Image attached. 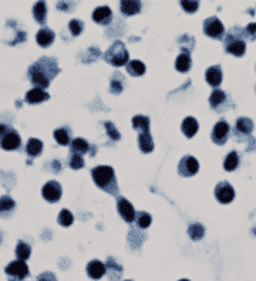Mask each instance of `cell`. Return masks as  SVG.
<instances>
[{
  "label": "cell",
  "mask_w": 256,
  "mask_h": 281,
  "mask_svg": "<svg viewBox=\"0 0 256 281\" xmlns=\"http://www.w3.org/2000/svg\"><path fill=\"white\" fill-rule=\"evenodd\" d=\"M31 254V247L30 244H27L26 242H19L16 246V256L20 261H26L27 258L30 257Z\"/></svg>",
  "instance_id": "f546056e"
},
{
  "label": "cell",
  "mask_w": 256,
  "mask_h": 281,
  "mask_svg": "<svg viewBox=\"0 0 256 281\" xmlns=\"http://www.w3.org/2000/svg\"><path fill=\"white\" fill-rule=\"evenodd\" d=\"M73 8H74V5L70 6V3H64V2H61V3L57 5V9H60V10H63V12H67L68 9H73Z\"/></svg>",
  "instance_id": "f6af8a7d"
},
{
  "label": "cell",
  "mask_w": 256,
  "mask_h": 281,
  "mask_svg": "<svg viewBox=\"0 0 256 281\" xmlns=\"http://www.w3.org/2000/svg\"><path fill=\"white\" fill-rule=\"evenodd\" d=\"M136 220H137V226H138V228L147 229L151 224V220H152V217H151L150 213L138 212L136 214Z\"/></svg>",
  "instance_id": "8d00e7d4"
},
{
  "label": "cell",
  "mask_w": 256,
  "mask_h": 281,
  "mask_svg": "<svg viewBox=\"0 0 256 281\" xmlns=\"http://www.w3.org/2000/svg\"><path fill=\"white\" fill-rule=\"evenodd\" d=\"M103 57L108 64H111L114 67H121V66H127L128 64L130 53H128L125 44L121 40H117L108 47V50L104 53Z\"/></svg>",
  "instance_id": "3957f363"
},
{
  "label": "cell",
  "mask_w": 256,
  "mask_h": 281,
  "mask_svg": "<svg viewBox=\"0 0 256 281\" xmlns=\"http://www.w3.org/2000/svg\"><path fill=\"white\" fill-rule=\"evenodd\" d=\"M181 8L184 9L187 13H194V12H196L198 8H199V2H194V0H189V2H187V0H182Z\"/></svg>",
  "instance_id": "60d3db41"
},
{
  "label": "cell",
  "mask_w": 256,
  "mask_h": 281,
  "mask_svg": "<svg viewBox=\"0 0 256 281\" xmlns=\"http://www.w3.org/2000/svg\"><path fill=\"white\" fill-rule=\"evenodd\" d=\"M198 128H199V124H198V121H196L195 118H192V117H187V118L182 121V134L187 138L194 137L196 132H198Z\"/></svg>",
  "instance_id": "ffe728a7"
},
{
  "label": "cell",
  "mask_w": 256,
  "mask_h": 281,
  "mask_svg": "<svg viewBox=\"0 0 256 281\" xmlns=\"http://www.w3.org/2000/svg\"><path fill=\"white\" fill-rule=\"evenodd\" d=\"M15 207V200L10 198L9 195H3L0 198V214H9L10 212H13Z\"/></svg>",
  "instance_id": "4dcf8cb0"
},
{
  "label": "cell",
  "mask_w": 256,
  "mask_h": 281,
  "mask_svg": "<svg viewBox=\"0 0 256 281\" xmlns=\"http://www.w3.org/2000/svg\"><path fill=\"white\" fill-rule=\"evenodd\" d=\"M9 131H10V127H9V125H6V124H0V141H2V138L8 134Z\"/></svg>",
  "instance_id": "ee69618b"
},
{
  "label": "cell",
  "mask_w": 256,
  "mask_h": 281,
  "mask_svg": "<svg viewBox=\"0 0 256 281\" xmlns=\"http://www.w3.org/2000/svg\"><path fill=\"white\" fill-rule=\"evenodd\" d=\"M87 274L93 280H100L106 274V264L100 260H91L87 264Z\"/></svg>",
  "instance_id": "9a60e30c"
},
{
  "label": "cell",
  "mask_w": 256,
  "mask_h": 281,
  "mask_svg": "<svg viewBox=\"0 0 256 281\" xmlns=\"http://www.w3.org/2000/svg\"><path fill=\"white\" fill-rule=\"evenodd\" d=\"M188 235L192 240L199 242L203 236H205V228H203L201 223H194V224H191L188 228Z\"/></svg>",
  "instance_id": "836d02e7"
},
{
  "label": "cell",
  "mask_w": 256,
  "mask_h": 281,
  "mask_svg": "<svg viewBox=\"0 0 256 281\" xmlns=\"http://www.w3.org/2000/svg\"><path fill=\"white\" fill-rule=\"evenodd\" d=\"M33 17L38 24L46 23V17H47V6L45 2H37L33 6Z\"/></svg>",
  "instance_id": "484cf974"
},
{
  "label": "cell",
  "mask_w": 256,
  "mask_h": 281,
  "mask_svg": "<svg viewBox=\"0 0 256 281\" xmlns=\"http://www.w3.org/2000/svg\"><path fill=\"white\" fill-rule=\"evenodd\" d=\"M225 101H226L225 91H222V90H214V91H212L211 97H209V104H211L212 109L219 111L221 106L225 104Z\"/></svg>",
  "instance_id": "d4e9b609"
},
{
  "label": "cell",
  "mask_w": 256,
  "mask_h": 281,
  "mask_svg": "<svg viewBox=\"0 0 256 281\" xmlns=\"http://www.w3.org/2000/svg\"><path fill=\"white\" fill-rule=\"evenodd\" d=\"M133 127L137 131L147 132V131H150V118L145 115H136L133 118Z\"/></svg>",
  "instance_id": "f1b7e54d"
},
{
  "label": "cell",
  "mask_w": 256,
  "mask_h": 281,
  "mask_svg": "<svg viewBox=\"0 0 256 281\" xmlns=\"http://www.w3.org/2000/svg\"><path fill=\"white\" fill-rule=\"evenodd\" d=\"M215 198L221 203H231L235 198V189L229 182H219L215 188Z\"/></svg>",
  "instance_id": "9c48e42d"
},
{
  "label": "cell",
  "mask_w": 256,
  "mask_h": 281,
  "mask_svg": "<svg viewBox=\"0 0 256 281\" xmlns=\"http://www.w3.org/2000/svg\"><path fill=\"white\" fill-rule=\"evenodd\" d=\"M54 139H56L57 144L63 145V146L70 145L71 144V132H70V129L68 128L56 129V131H54Z\"/></svg>",
  "instance_id": "4316f807"
},
{
  "label": "cell",
  "mask_w": 256,
  "mask_h": 281,
  "mask_svg": "<svg viewBox=\"0 0 256 281\" xmlns=\"http://www.w3.org/2000/svg\"><path fill=\"white\" fill-rule=\"evenodd\" d=\"M180 281H189V280H185V278H184V280H180Z\"/></svg>",
  "instance_id": "bcb514c9"
},
{
  "label": "cell",
  "mask_w": 256,
  "mask_h": 281,
  "mask_svg": "<svg viewBox=\"0 0 256 281\" xmlns=\"http://www.w3.org/2000/svg\"><path fill=\"white\" fill-rule=\"evenodd\" d=\"M138 146H140L141 152L144 153H150L154 151V141H152L150 131L141 132V134L138 135Z\"/></svg>",
  "instance_id": "44dd1931"
},
{
  "label": "cell",
  "mask_w": 256,
  "mask_h": 281,
  "mask_svg": "<svg viewBox=\"0 0 256 281\" xmlns=\"http://www.w3.org/2000/svg\"><path fill=\"white\" fill-rule=\"evenodd\" d=\"M110 90L113 94H121V91L124 90V77L121 73H115L113 76L110 83Z\"/></svg>",
  "instance_id": "1f68e13d"
},
{
  "label": "cell",
  "mask_w": 256,
  "mask_h": 281,
  "mask_svg": "<svg viewBox=\"0 0 256 281\" xmlns=\"http://www.w3.org/2000/svg\"><path fill=\"white\" fill-rule=\"evenodd\" d=\"M241 29L239 27H234L229 31L228 37L225 40V51L229 54H234L236 57H242L245 51H246V41L242 37Z\"/></svg>",
  "instance_id": "277c9868"
},
{
  "label": "cell",
  "mask_w": 256,
  "mask_h": 281,
  "mask_svg": "<svg viewBox=\"0 0 256 281\" xmlns=\"http://www.w3.org/2000/svg\"><path fill=\"white\" fill-rule=\"evenodd\" d=\"M117 210L120 213L121 217L127 221V223H133V221L136 220L137 212L134 210V206L131 205L127 199L118 198V200H117Z\"/></svg>",
  "instance_id": "7c38bea8"
},
{
  "label": "cell",
  "mask_w": 256,
  "mask_h": 281,
  "mask_svg": "<svg viewBox=\"0 0 256 281\" xmlns=\"http://www.w3.org/2000/svg\"><path fill=\"white\" fill-rule=\"evenodd\" d=\"M50 98V95L45 91V90H41V88H31L30 91L26 94V102H29V104H40V102H43L46 99Z\"/></svg>",
  "instance_id": "d6986e66"
},
{
  "label": "cell",
  "mask_w": 256,
  "mask_h": 281,
  "mask_svg": "<svg viewBox=\"0 0 256 281\" xmlns=\"http://www.w3.org/2000/svg\"><path fill=\"white\" fill-rule=\"evenodd\" d=\"M93 20L100 26H107L113 20V12L108 6H100L93 12Z\"/></svg>",
  "instance_id": "4fadbf2b"
},
{
  "label": "cell",
  "mask_w": 256,
  "mask_h": 281,
  "mask_svg": "<svg viewBox=\"0 0 256 281\" xmlns=\"http://www.w3.org/2000/svg\"><path fill=\"white\" fill-rule=\"evenodd\" d=\"M68 30H70V33H71L74 37H77V36L84 30V23L81 20L73 19V20H70V23H68Z\"/></svg>",
  "instance_id": "f35d334b"
},
{
  "label": "cell",
  "mask_w": 256,
  "mask_h": 281,
  "mask_svg": "<svg viewBox=\"0 0 256 281\" xmlns=\"http://www.w3.org/2000/svg\"><path fill=\"white\" fill-rule=\"evenodd\" d=\"M20 145H22V138L19 135V132L13 128H10V131L0 141V146L5 151H16L20 148Z\"/></svg>",
  "instance_id": "8fae6325"
},
{
  "label": "cell",
  "mask_w": 256,
  "mask_h": 281,
  "mask_svg": "<svg viewBox=\"0 0 256 281\" xmlns=\"http://www.w3.org/2000/svg\"><path fill=\"white\" fill-rule=\"evenodd\" d=\"M203 33L208 37L221 40L225 36V27L217 16H211L203 22Z\"/></svg>",
  "instance_id": "8992f818"
},
{
  "label": "cell",
  "mask_w": 256,
  "mask_h": 281,
  "mask_svg": "<svg viewBox=\"0 0 256 281\" xmlns=\"http://www.w3.org/2000/svg\"><path fill=\"white\" fill-rule=\"evenodd\" d=\"M59 71L60 69H59V64H57L56 59L41 57L29 67L27 77L36 88L45 90L53 81L54 77L59 74Z\"/></svg>",
  "instance_id": "6da1fadb"
},
{
  "label": "cell",
  "mask_w": 256,
  "mask_h": 281,
  "mask_svg": "<svg viewBox=\"0 0 256 281\" xmlns=\"http://www.w3.org/2000/svg\"><path fill=\"white\" fill-rule=\"evenodd\" d=\"M127 281H131V280H127Z\"/></svg>",
  "instance_id": "7dc6e473"
},
{
  "label": "cell",
  "mask_w": 256,
  "mask_h": 281,
  "mask_svg": "<svg viewBox=\"0 0 256 281\" xmlns=\"http://www.w3.org/2000/svg\"><path fill=\"white\" fill-rule=\"evenodd\" d=\"M61 193H63V189H61V185L57 181H50L47 182L43 186V190H41V195L43 198L50 202V203H56L59 202L61 198Z\"/></svg>",
  "instance_id": "30bf717a"
},
{
  "label": "cell",
  "mask_w": 256,
  "mask_h": 281,
  "mask_svg": "<svg viewBox=\"0 0 256 281\" xmlns=\"http://www.w3.org/2000/svg\"><path fill=\"white\" fill-rule=\"evenodd\" d=\"M120 9L121 13L124 16H134L141 12L143 5L141 2H137V0H124L120 3Z\"/></svg>",
  "instance_id": "ac0fdd59"
},
{
  "label": "cell",
  "mask_w": 256,
  "mask_h": 281,
  "mask_svg": "<svg viewBox=\"0 0 256 281\" xmlns=\"http://www.w3.org/2000/svg\"><path fill=\"white\" fill-rule=\"evenodd\" d=\"M57 221L60 223L61 226H71L73 224V221H74V216H73V213L67 210V209H63L60 213H59V219Z\"/></svg>",
  "instance_id": "d590c367"
},
{
  "label": "cell",
  "mask_w": 256,
  "mask_h": 281,
  "mask_svg": "<svg viewBox=\"0 0 256 281\" xmlns=\"http://www.w3.org/2000/svg\"><path fill=\"white\" fill-rule=\"evenodd\" d=\"M54 37H56V34H54V31L52 30V29H49V27H41V29L37 31V34H36V41L38 43V46L46 48V47H49L50 44H53Z\"/></svg>",
  "instance_id": "e0dca14e"
},
{
  "label": "cell",
  "mask_w": 256,
  "mask_h": 281,
  "mask_svg": "<svg viewBox=\"0 0 256 281\" xmlns=\"http://www.w3.org/2000/svg\"><path fill=\"white\" fill-rule=\"evenodd\" d=\"M199 171V163L198 160L191 156V155H185L178 165V174L184 178H191V176L196 175V172Z\"/></svg>",
  "instance_id": "52a82bcc"
},
{
  "label": "cell",
  "mask_w": 256,
  "mask_h": 281,
  "mask_svg": "<svg viewBox=\"0 0 256 281\" xmlns=\"http://www.w3.org/2000/svg\"><path fill=\"white\" fill-rule=\"evenodd\" d=\"M5 273L8 275L9 281H23L26 277L30 275V270L24 261L17 260V261H12L5 268Z\"/></svg>",
  "instance_id": "5b68a950"
},
{
  "label": "cell",
  "mask_w": 256,
  "mask_h": 281,
  "mask_svg": "<svg viewBox=\"0 0 256 281\" xmlns=\"http://www.w3.org/2000/svg\"><path fill=\"white\" fill-rule=\"evenodd\" d=\"M127 71L128 74L133 77L144 76V73H145V64H144L143 61H138V60L128 61Z\"/></svg>",
  "instance_id": "83f0119b"
},
{
  "label": "cell",
  "mask_w": 256,
  "mask_h": 281,
  "mask_svg": "<svg viewBox=\"0 0 256 281\" xmlns=\"http://www.w3.org/2000/svg\"><path fill=\"white\" fill-rule=\"evenodd\" d=\"M68 165H70L71 169H81V167L84 166L83 155L70 152V156H68Z\"/></svg>",
  "instance_id": "74e56055"
},
{
  "label": "cell",
  "mask_w": 256,
  "mask_h": 281,
  "mask_svg": "<svg viewBox=\"0 0 256 281\" xmlns=\"http://www.w3.org/2000/svg\"><path fill=\"white\" fill-rule=\"evenodd\" d=\"M37 281H57V278L52 271H45V273L38 274Z\"/></svg>",
  "instance_id": "7bdbcfd3"
},
{
  "label": "cell",
  "mask_w": 256,
  "mask_h": 281,
  "mask_svg": "<svg viewBox=\"0 0 256 281\" xmlns=\"http://www.w3.org/2000/svg\"><path fill=\"white\" fill-rule=\"evenodd\" d=\"M91 146L90 144L83 139V138H74L70 144V152L73 153H80V155H84V153L90 152Z\"/></svg>",
  "instance_id": "7402d4cb"
},
{
  "label": "cell",
  "mask_w": 256,
  "mask_h": 281,
  "mask_svg": "<svg viewBox=\"0 0 256 281\" xmlns=\"http://www.w3.org/2000/svg\"><path fill=\"white\" fill-rule=\"evenodd\" d=\"M253 127H255L253 122L250 121L249 118H239L236 121V131L243 134V135H249L253 131Z\"/></svg>",
  "instance_id": "d6a6232c"
},
{
  "label": "cell",
  "mask_w": 256,
  "mask_h": 281,
  "mask_svg": "<svg viewBox=\"0 0 256 281\" xmlns=\"http://www.w3.org/2000/svg\"><path fill=\"white\" fill-rule=\"evenodd\" d=\"M205 80L211 87H219L222 83V69L221 66H212L205 73Z\"/></svg>",
  "instance_id": "2e32d148"
},
{
  "label": "cell",
  "mask_w": 256,
  "mask_h": 281,
  "mask_svg": "<svg viewBox=\"0 0 256 281\" xmlns=\"http://www.w3.org/2000/svg\"><path fill=\"white\" fill-rule=\"evenodd\" d=\"M91 176L100 189L106 190L110 195H118V185H117V178H115L113 167L107 166V165L93 167Z\"/></svg>",
  "instance_id": "7a4b0ae2"
},
{
  "label": "cell",
  "mask_w": 256,
  "mask_h": 281,
  "mask_svg": "<svg viewBox=\"0 0 256 281\" xmlns=\"http://www.w3.org/2000/svg\"><path fill=\"white\" fill-rule=\"evenodd\" d=\"M192 66V60H191V54L187 51H182L175 61V69L178 70L180 73H188Z\"/></svg>",
  "instance_id": "603a6c76"
},
{
  "label": "cell",
  "mask_w": 256,
  "mask_h": 281,
  "mask_svg": "<svg viewBox=\"0 0 256 281\" xmlns=\"http://www.w3.org/2000/svg\"><path fill=\"white\" fill-rule=\"evenodd\" d=\"M104 128H106L107 134L110 135V138L113 139V141H120V132L117 131V128L113 125V122H104Z\"/></svg>",
  "instance_id": "ab89813d"
},
{
  "label": "cell",
  "mask_w": 256,
  "mask_h": 281,
  "mask_svg": "<svg viewBox=\"0 0 256 281\" xmlns=\"http://www.w3.org/2000/svg\"><path fill=\"white\" fill-rule=\"evenodd\" d=\"M239 165V156H238V153L232 151L231 153H228V156L225 158L224 160V167H225V171L228 172H232L235 171L236 167Z\"/></svg>",
  "instance_id": "e575fe53"
},
{
  "label": "cell",
  "mask_w": 256,
  "mask_h": 281,
  "mask_svg": "<svg viewBox=\"0 0 256 281\" xmlns=\"http://www.w3.org/2000/svg\"><path fill=\"white\" fill-rule=\"evenodd\" d=\"M106 273L110 281H118L122 277V267L113 257L107 258Z\"/></svg>",
  "instance_id": "5bb4252c"
},
{
  "label": "cell",
  "mask_w": 256,
  "mask_h": 281,
  "mask_svg": "<svg viewBox=\"0 0 256 281\" xmlns=\"http://www.w3.org/2000/svg\"><path fill=\"white\" fill-rule=\"evenodd\" d=\"M229 124L225 121V120H219L217 124H215V127L212 129V134H211V138L212 141H214V144L217 145H225L226 141H228V137H229Z\"/></svg>",
  "instance_id": "ba28073f"
},
{
  "label": "cell",
  "mask_w": 256,
  "mask_h": 281,
  "mask_svg": "<svg viewBox=\"0 0 256 281\" xmlns=\"http://www.w3.org/2000/svg\"><path fill=\"white\" fill-rule=\"evenodd\" d=\"M243 33L248 36V38L250 40H256V23H250L248 24V27L243 30Z\"/></svg>",
  "instance_id": "b9f144b4"
},
{
  "label": "cell",
  "mask_w": 256,
  "mask_h": 281,
  "mask_svg": "<svg viewBox=\"0 0 256 281\" xmlns=\"http://www.w3.org/2000/svg\"><path fill=\"white\" fill-rule=\"evenodd\" d=\"M26 152L30 158H36L38 155H41L43 152V142L40 139H36V138H30L29 142L26 145Z\"/></svg>",
  "instance_id": "cb8c5ba5"
}]
</instances>
